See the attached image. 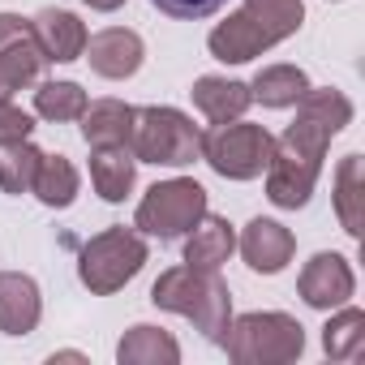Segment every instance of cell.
<instances>
[{
  "label": "cell",
  "mask_w": 365,
  "mask_h": 365,
  "mask_svg": "<svg viewBox=\"0 0 365 365\" xmlns=\"http://www.w3.org/2000/svg\"><path fill=\"white\" fill-rule=\"evenodd\" d=\"M292 108H297V120L275 138L271 163L262 172L267 198L279 211H301L314 198L331 138H339L352 125V99L335 86H309Z\"/></svg>",
  "instance_id": "obj_1"
},
{
  "label": "cell",
  "mask_w": 365,
  "mask_h": 365,
  "mask_svg": "<svg viewBox=\"0 0 365 365\" xmlns=\"http://www.w3.org/2000/svg\"><path fill=\"white\" fill-rule=\"evenodd\" d=\"M301 22H305L301 0H245L237 14L215 22V31L207 35V48L224 65H245V61L271 52L275 43L292 39L301 31Z\"/></svg>",
  "instance_id": "obj_2"
},
{
  "label": "cell",
  "mask_w": 365,
  "mask_h": 365,
  "mask_svg": "<svg viewBox=\"0 0 365 365\" xmlns=\"http://www.w3.org/2000/svg\"><path fill=\"white\" fill-rule=\"evenodd\" d=\"M150 301L168 314H180L190 318L202 339L220 344L228 335V322H232V292L228 284L220 279V271H198V267H168L155 288H150Z\"/></svg>",
  "instance_id": "obj_3"
},
{
  "label": "cell",
  "mask_w": 365,
  "mask_h": 365,
  "mask_svg": "<svg viewBox=\"0 0 365 365\" xmlns=\"http://www.w3.org/2000/svg\"><path fill=\"white\" fill-rule=\"evenodd\" d=\"M220 344L237 365H288L305 352V327L284 309H254L232 318Z\"/></svg>",
  "instance_id": "obj_4"
},
{
  "label": "cell",
  "mask_w": 365,
  "mask_h": 365,
  "mask_svg": "<svg viewBox=\"0 0 365 365\" xmlns=\"http://www.w3.org/2000/svg\"><path fill=\"white\" fill-rule=\"evenodd\" d=\"M129 150L138 163H155V168H190L194 159H202V129L168 103H150V108H133V138Z\"/></svg>",
  "instance_id": "obj_5"
},
{
  "label": "cell",
  "mask_w": 365,
  "mask_h": 365,
  "mask_svg": "<svg viewBox=\"0 0 365 365\" xmlns=\"http://www.w3.org/2000/svg\"><path fill=\"white\" fill-rule=\"evenodd\" d=\"M150 250H146V237L138 228H125V224H112L103 228L99 237H91L78 254V279L91 297H112L120 292L142 267H146Z\"/></svg>",
  "instance_id": "obj_6"
},
{
  "label": "cell",
  "mask_w": 365,
  "mask_h": 365,
  "mask_svg": "<svg viewBox=\"0 0 365 365\" xmlns=\"http://www.w3.org/2000/svg\"><path fill=\"white\" fill-rule=\"evenodd\" d=\"M202 215H207V190L194 176H172V180H155L142 194L133 211V228L155 241H180Z\"/></svg>",
  "instance_id": "obj_7"
},
{
  "label": "cell",
  "mask_w": 365,
  "mask_h": 365,
  "mask_svg": "<svg viewBox=\"0 0 365 365\" xmlns=\"http://www.w3.org/2000/svg\"><path fill=\"white\" fill-rule=\"evenodd\" d=\"M275 133L254 120H224L202 129V159L224 180H258L271 163Z\"/></svg>",
  "instance_id": "obj_8"
},
{
  "label": "cell",
  "mask_w": 365,
  "mask_h": 365,
  "mask_svg": "<svg viewBox=\"0 0 365 365\" xmlns=\"http://www.w3.org/2000/svg\"><path fill=\"white\" fill-rule=\"evenodd\" d=\"M43 48L35 39L31 18L22 14H0V99H14V91L35 86L43 78Z\"/></svg>",
  "instance_id": "obj_9"
},
{
  "label": "cell",
  "mask_w": 365,
  "mask_h": 365,
  "mask_svg": "<svg viewBox=\"0 0 365 365\" xmlns=\"http://www.w3.org/2000/svg\"><path fill=\"white\" fill-rule=\"evenodd\" d=\"M297 292H301V301H305L309 309H322V314L348 305L352 292H356L352 262H348L344 254H335V250L314 254V258L301 267V275H297Z\"/></svg>",
  "instance_id": "obj_10"
},
{
  "label": "cell",
  "mask_w": 365,
  "mask_h": 365,
  "mask_svg": "<svg viewBox=\"0 0 365 365\" xmlns=\"http://www.w3.org/2000/svg\"><path fill=\"white\" fill-rule=\"evenodd\" d=\"M82 56L91 61V73H99V78H108V82H125V78H133V73L142 69L146 43H142V35L129 31V26H108V31H95V35L86 39V52H82Z\"/></svg>",
  "instance_id": "obj_11"
},
{
  "label": "cell",
  "mask_w": 365,
  "mask_h": 365,
  "mask_svg": "<svg viewBox=\"0 0 365 365\" xmlns=\"http://www.w3.org/2000/svg\"><path fill=\"white\" fill-rule=\"evenodd\" d=\"M237 250H241V258H245L250 271H258V275H279V271L292 262V254H297V237H292L279 220L258 215V220H250V224L241 228Z\"/></svg>",
  "instance_id": "obj_12"
},
{
  "label": "cell",
  "mask_w": 365,
  "mask_h": 365,
  "mask_svg": "<svg viewBox=\"0 0 365 365\" xmlns=\"http://www.w3.org/2000/svg\"><path fill=\"white\" fill-rule=\"evenodd\" d=\"M31 26H35V39L43 48L48 65H73V61H82L91 31H86V22L78 14H69V9H39L31 18Z\"/></svg>",
  "instance_id": "obj_13"
},
{
  "label": "cell",
  "mask_w": 365,
  "mask_h": 365,
  "mask_svg": "<svg viewBox=\"0 0 365 365\" xmlns=\"http://www.w3.org/2000/svg\"><path fill=\"white\" fill-rule=\"evenodd\" d=\"M43 318V292L22 271H0V331L31 335Z\"/></svg>",
  "instance_id": "obj_14"
},
{
  "label": "cell",
  "mask_w": 365,
  "mask_h": 365,
  "mask_svg": "<svg viewBox=\"0 0 365 365\" xmlns=\"http://www.w3.org/2000/svg\"><path fill=\"white\" fill-rule=\"evenodd\" d=\"M190 99L194 108L211 120V125H224V120H241L254 103L250 95V82H237V78H220V73H202L194 86H190Z\"/></svg>",
  "instance_id": "obj_15"
},
{
  "label": "cell",
  "mask_w": 365,
  "mask_h": 365,
  "mask_svg": "<svg viewBox=\"0 0 365 365\" xmlns=\"http://www.w3.org/2000/svg\"><path fill=\"white\" fill-rule=\"evenodd\" d=\"M237 254V228L224 215H202L190 232H185V267L198 271H220L228 258Z\"/></svg>",
  "instance_id": "obj_16"
},
{
  "label": "cell",
  "mask_w": 365,
  "mask_h": 365,
  "mask_svg": "<svg viewBox=\"0 0 365 365\" xmlns=\"http://www.w3.org/2000/svg\"><path fill=\"white\" fill-rule=\"evenodd\" d=\"M138 180V159L129 146H91V185L103 202H125Z\"/></svg>",
  "instance_id": "obj_17"
},
{
  "label": "cell",
  "mask_w": 365,
  "mask_h": 365,
  "mask_svg": "<svg viewBox=\"0 0 365 365\" xmlns=\"http://www.w3.org/2000/svg\"><path fill=\"white\" fill-rule=\"evenodd\" d=\"M335 215H339V228L361 241L365 232V159L352 150L339 159L335 168Z\"/></svg>",
  "instance_id": "obj_18"
},
{
  "label": "cell",
  "mask_w": 365,
  "mask_h": 365,
  "mask_svg": "<svg viewBox=\"0 0 365 365\" xmlns=\"http://www.w3.org/2000/svg\"><path fill=\"white\" fill-rule=\"evenodd\" d=\"M78 190H82V176H78L73 159L43 150V159H39V168H35V180H31V194H35L48 211H65V207L78 202Z\"/></svg>",
  "instance_id": "obj_19"
},
{
  "label": "cell",
  "mask_w": 365,
  "mask_h": 365,
  "mask_svg": "<svg viewBox=\"0 0 365 365\" xmlns=\"http://www.w3.org/2000/svg\"><path fill=\"white\" fill-rule=\"evenodd\" d=\"M78 120L86 146H129L133 138V108L125 99H95Z\"/></svg>",
  "instance_id": "obj_20"
},
{
  "label": "cell",
  "mask_w": 365,
  "mask_h": 365,
  "mask_svg": "<svg viewBox=\"0 0 365 365\" xmlns=\"http://www.w3.org/2000/svg\"><path fill=\"white\" fill-rule=\"evenodd\" d=\"M116 361L120 365H176L180 361V344L172 339V331L138 322L120 335L116 344Z\"/></svg>",
  "instance_id": "obj_21"
},
{
  "label": "cell",
  "mask_w": 365,
  "mask_h": 365,
  "mask_svg": "<svg viewBox=\"0 0 365 365\" xmlns=\"http://www.w3.org/2000/svg\"><path fill=\"white\" fill-rule=\"evenodd\" d=\"M305 91H309V78H305L301 65H267L250 82V95L262 108H292Z\"/></svg>",
  "instance_id": "obj_22"
},
{
  "label": "cell",
  "mask_w": 365,
  "mask_h": 365,
  "mask_svg": "<svg viewBox=\"0 0 365 365\" xmlns=\"http://www.w3.org/2000/svg\"><path fill=\"white\" fill-rule=\"evenodd\" d=\"M322 352L331 361H356L365 352V314L356 305H339L322 327Z\"/></svg>",
  "instance_id": "obj_23"
},
{
  "label": "cell",
  "mask_w": 365,
  "mask_h": 365,
  "mask_svg": "<svg viewBox=\"0 0 365 365\" xmlns=\"http://www.w3.org/2000/svg\"><path fill=\"white\" fill-rule=\"evenodd\" d=\"M43 150L26 138V142H9V146H0V190L22 198L31 194V180H35V168H39Z\"/></svg>",
  "instance_id": "obj_24"
},
{
  "label": "cell",
  "mask_w": 365,
  "mask_h": 365,
  "mask_svg": "<svg viewBox=\"0 0 365 365\" xmlns=\"http://www.w3.org/2000/svg\"><path fill=\"white\" fill-rule=\"evenodd\" d=\"M86 91L78 82H39L35 91V116L52 120V125H65V120H78L86 112Z\"/></svg>",
  "instance_id": "obj_25"
},
{
  "label": "cell",
  "mask_w": 365,
  "mask_h": 365,
  "mask_svg": "<svg viewBox=\"0 0 365 365\" xmlns=\"http://www.w3.org/2000/svg\"><path fill=\"white\" fill-rule=\"evenodd\" d=\"M150 5L163 18H176V22H202V18H215L228 0H150Z\"/></svg>",
  "instance_id": "obj_26"
},
{
  "label": "cell",
  "mask_w": 365,
  "mask_h": 365,
  "mask_svg": "<svg viewBox=\"0 0 365 365\" xmlns=\"http://www.w3.org/2000/svg\"><path fill=\"white\" fill-rule=\"evenodd\" d=\"M35 133V116L22 112L14 99H0V146H9V142H26Z\"/></svg>",
  "instance_id": "obj_27"
},
{
  "label": "cell",
  "mask_w": 365,
  "mask_h": 365,
  "mask_svg": "<svg viewBox=\"0 0 365 365\" xmlns=\"http://www.w3.org/2000/svg\"><path fill=\"white\" fill-rule=\"evenodd\" d=\"M82 5H86V9H95V14H116L125 0H82Z\"/></svg>",
  "instance_id": "obj_28"
}]
</instances>
